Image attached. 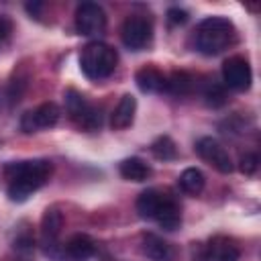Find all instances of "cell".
Instances as JSON below:
<instances>
[{
    "instance_id": "6da1fadb",
    "label": "cell",
    "mask_w": 261,
    "mask_h": 261,
    "mask_svg": "<svg viewBox=\"0 0 261 261\" xmlns=\"http://www.w3.org/2000/svg\"><path fill=\"white\" fill-rule=\"evenodd\" d=\"M53 165L47 159H29L18 163H8L4 173L8 179V198L12 202H24L33 192L47 184Z\"/></svg>"
},
{
    "instance_id": "7a4b0ae2",
    "label": "cell",
    "mask_w": 261,
    "mask_h": 261,
    "mask_svg": "<svg viewBox=\"0 0 261 261\" xmlns=\"http://www.w3.org/2000/svg\"><path fill=\"white\" fill-rule=\"evenodd\" d=\"M196 49L204 55H218L237 41L234 24L224 16H208L200 20L194 33Z\"/></svg>"
},
{
    "instance_id": "3957f363",
    "label": "cell",
    "mask_w": 261,
    "mask_h": 261,
    "mask_svg": "<svg viewBox=\"0 0 261 261\" xmlns=\"http://www.w3.org/2000/svg\"><path fill=\"white\" fill-rule=\"evenodd\" d=\"M118 63V53L114 47L102 43V41H92L82 49L80 55V67L86 77L90 80H104L114 73Z\"/></svg>"
},
{
    "instance_id": "277c9868",
    "label": "cell",
    "mask_w": 261,
    "mask_h": 261,
    "mask_svg": "<svg viewBox=\"0 0 261 261\" xmlns=\"http://www.w3.org/2000/svg\"><path fill=\"white\" fill-rule=\"evenodd\" d=\"M43 251L53 261H88L96 253V243L92 237L80 232L69 237L65 245H61L59 241L51 245H43Z\"/></svg>"
},
{
    "instance_id": "5b68a950",
    "label": "cell",
    "mask_w": 261,
    "mask_h": 261,
    "mask_svg": "<svg viewBox=\"0 0 261 261\" xmlns=\"http://www.w3.org/2000/svg\"><path fill=\"white\" fill-rule=\"evenodd\" d=\"M65 108H67V114L71 116V120L80 128H84V130H98L102 126L100 110L94 108L80 92L67 90V94H65Z\"/></svg>"
},
{
    "instance_id": "8992f818",
    "label": "cell",
    "mask_w": 261,
    "mask_h": 261,
    "mask_svg": "<svg viewBox=\"0 0 261 261\" xmlns=\"http://www.w3.org/2000/svg\"><path fill=\"white\" fill-rule=\"evenodd\" d=\"M120 39H122L124 47H128L130 51H141L153 39V22L147 16L130 14L124 18V22L120 27Z\"/></svg>"
},
{
    "instance_id": "52a82bcc",
    "label": "cell",
    "mask_w": 261,
    "mask_h": 261,
    "mask_svg": "<svg viewBox=\"0 0 261 261\" xmlns=\"http://www.w3.org/2000/svg\"><path fill=\"white\" fill-rule=\"evenodd\" d=\"M75 29L80 35L98 37L106 29V12L96 2H84L75 10Z\"/></svg>"
},
{
    "instance_id": "ba28073f",
    "label": "cell",
    "mask_w": 261,
    "mask_h": 261,
    "mask_svg": "<svg viewBox=\"0 0 261 261\" xmlns=\"http://www.w3.org/2000/svg\"><path fill=\"white\" fill-rule=\"evenodd\" d=\"M61 110L55 102H43L35 110H29L20 116V128L24 133H35L41 128H51L59 122Z\"/></svg>"
},
{
    "instance_id": "9c48e42d",
    "label": "cell",
    "mask_w": 261,
    "mask_h": 261,
    "mask_svg": "<svg viewBox=\"0 0 261 261\" xmlns=\"http://www.w3.org/2000/svg\"><path fill=\"white\" fill-rule=\"evenodd\" d=\"M222 80L230 90H237V92L249 90L253 82V71H251L249 61L239 55L228 57L222 63Z\"/></svg>"
},
{
    "instance_id": "30bf717a",
    "label": "cell",
    "mask_w": 261,
    "mask_h": 261,
    "mask_svg": "<svg viewBox=\"0 0 261 261\" xmlns=\"http://www.w3.org/2000/svg\"><path fill=\"white\" fill-rule=\"evenodd\" d=\"M196 153L206 161L210 163L216 171L220 173H230L232 171V161H230V155L226 153V149L212 137H202L196 141Z\"/></svg>"
},
{
    "instance_id": "8fae6325",
    "label": "cell",
    "mask_w": 261,
    "mask_h": 261,
    "mask_svg": "<svg viewBox=\"0 0 261 261\" xmlns=\"http://www.w3.org/2000/svg\"><path fill=\"white\" fill-rule=\"evenodd\" d=\"M135 112H137V98L133 94H124L120 98V102L116 104V108L110 114V126L112 130H124L133 124L135 120Z\"/></svg>"
},
{
    "instance_id": "7c38bea8",
    "label": "cell",
    "mask_w": 261,
    "mask_h": 261,
    "mask_svg": "<svg viewBox=\"0 0 261 261\" xmlns=\"http://www.w3.org/2000/svg\"><path fill=\"white\" fill-rule=\"evenodd\" d=\"M135 82H137L141 92H145V94H159V92H165L167 77L157 67L145 65V67H141L135 73Z\"/></svg>"
},
{
    "instance_id": "4fadbf2b",
    "label": "cell",
    "mask_w": 261,
    "mask_h": 261,
    "mask_svg": "<svg viewBox=\"0 0 261 261\" xmlns=\"http://www.w3.org/2000/svg\"><path fill=\"white\" fill-rule=\"evenodd\" d=\"M153 220H157V224H159L161 228H165V230H175V228H179V224H181V208H179L175 196H171V194L167 192V196H165V200H163V204H161V208L157 210V214H155Z\"/></svg>"
},
{
    "instance_id": "5bb4252c",
    "label": "cell",
    "mask_w": 261,
    "mask_h": 261,
    "mask_svg": "<svg viewBox=\"0 0 261 261\" xmlns=\"http://www.w3.org/2000/svg\"><path fill=\"white\" fill-rule=\"evenodd\" d=\"M206 257L208 261H239L241 251L228 239L216 237L206 245Z\"/></svg>"
},
{
    "instance_id": "9a60e30c",
    "label": "cell",
    "mask_w": 261,
    "mask_h": 261,
    "mask_svg": "<svg viewBox=\"0 0 261 261\" xmlns=\"http://www.w3.org/2000/svg\"><path fill=\"white\" fill-rule=\"evenodd\" d=\"M167 192H161L157 188H151V190H145L139 198H137V212L141 218H147V220H153L159 206L163 204Z\"/></svg>"
},
{
    "instance_id": "2e32d148",
    "label": "cell",
    "mask_w": 261,
    "mask_h": 261,
    "mask_svg": "<svg viewBox=\"0 0 261 261\" xmlns=\"http://www.w3.org/2000/svg\"><path fill=\"white\" fill-rule=\"evenodd\" d=\"M61 226H63V214L57 208H47L43 218H41V239H43V245L57 243Z\"/></svg>"
},
{
    "instance_id": "e0dca14e",
    "label": "cell",
    "mask_w": 261,
    "mask_h": 261,
    "mask_svg": "<svg viewBox=\"0 0 261 261\" xmlns=\"http://www.w3.org/2000/svg\"><path fill=\"white\" fill-rule=\"evenodd\" d=\"M118 171L128 181H145L151 175V167L141 157H128V159H124L120 163Z\"/></svg>"
},
{
    "instance_id": "ac0fdd59",
    "label": "cell",
    "mask_w": 261,
    "mask_h": 261,
    "mask_svg": "<svg viewBox=\"0 0 261 261\" xmlns=\"http://www.w3.org/2000/svg\"><path fill=\"white\" fill-rule=\"evenodd\" d=\"M143 253L153 261H169V257H171L169 245L161 237H157L153 232L143 237Z\"/></svg>"
},
{
    "instance_id": "d6986e66",
    "label": "cell",
    "mask_w": 261,
    "mask_h": 261,
    "mask_svg": "<svg viewBox=\"0 0 261 261\" xmlns=\"http://www.w3.org/2000/svg\"><path fill=\"white\" fill-rule=\"evenodd\" d=\"M204 184H206L204 173L200 169H196V167H188L179 175V188L190 196H198L204 190Z\"/></svg>"
},
{
    "instance_id": "ffe728a7",
    "label": "cell",
    "mask_w": 261,
    "mask_h": 261,
    "mask_svg": "<svg viewBox=\"0 0 261 261\" xmlns=\"http://www.w3.org/2000/svg\"><path fill=\"white\" fill-rule=\"evenodd\" d=\"M192 88H194V80L186 71H173L165 84V92L173 94V96H188L192 92Z\"/></svg>"
},
{
    "instance_id": "44dd1931",
    "label": "cell",
    "mask_w": 261,
    "mask_h": 261,
    "mask_svg": "<svg viewBox=\"0 0 261 261\" xmlns=\"http://www.w3.org/2000/svg\"><path fill=\"white\" fill-rule=\"evenodd\" d=\"M151 153H153L155 159H159V161H171V159L177 157L175 143H173L171 137H167V135H161V137H157V139L151 143Z\"/></svg>"
},
{
    "instance_id": "7402d4cb",
    "label": "cell",
    "mask_w": 261,
    "mask_h": 261,
    "mask_svg": "<svg viewBox=\"0 0 261 261\" xmlns=\"http://www.w3.org/2000/svg\"><path fill=\"white\" fill-rule=\"evenodd\" d=\"M202 96H204V102H206L208 106H212V108H220V106L226 104V92H224V88H222L220 84H216V82L206 84Z\"/></svg>"
},
{
    "instance_id": "603a6c76",
    "label": "cell",
    "mask_w": 261,
    "mask_h": 261,
    "mask_svg": "<svg viewBox=\"0 0 261 261\" xmlns=\"http://www.w3.org/2000/svg\"><path fill=\"white\" fill-rule=\"evenodd\" d=\"M257 165H259V157L255 153H245L241 157V161H239V169L245 175H253L257 171Z\"/></svg>"
},
{
    "instance_id": "cb8c5ba5",
    "label": "cell",
    "mask_w": 261,
    "mask_h": 261,
    "mask_svg": "<svg viewBox=\"0 0 261 261\" xmlns=\"http://www.w3.org/2000/svg\"><path fill=\"white\" fill-rule=\"evenodd\" d=\"M188 18H190V14H188L184 8L173 6V8L167 10V20H169V24H184V22H188Z\"/></svg>"
},
{
    "instance_id": "d4e9b609",
    "label": "cell",
    "mask_w": 261,
    "mask_h": 261,
    "mask_svg": "<svg viewBox=\"0 0 261 261\" xmlns=\"http://www.w3.org/2000/svg\"><path fill=\"white\" fill-rule=\"evenodd\" d=\"M12 33V20L8 16H0V43L6 41Z\"/></svg>"
},
{
    "instance_id": "484cf974",
    "label": "cell",
    "mask_w": 261,
    "mask_h": 261,
    "mask_svg": "<svg viewBox=\"0 0 261 261\" xmlns=\"http://www.w3.org/2000/svg\"><path fill=\"white\" fill-rule=\"evenodd\" d=\"M24 8L31 16H39V10L43 8V4L41 2H29V4H24Z\"/></svg>"
}]
</instances>
